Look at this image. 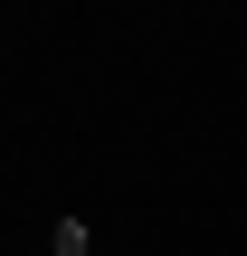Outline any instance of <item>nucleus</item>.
<instances>
[]
</instances>
